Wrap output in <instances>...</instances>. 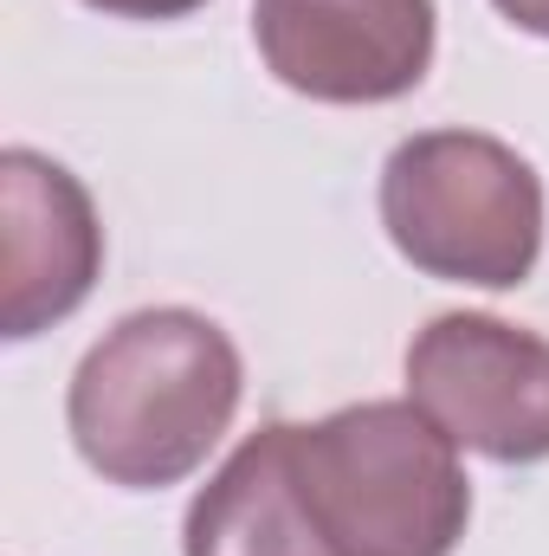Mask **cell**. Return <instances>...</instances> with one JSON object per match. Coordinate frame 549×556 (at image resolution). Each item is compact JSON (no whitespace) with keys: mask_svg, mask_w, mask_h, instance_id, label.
Masks as SVG:
<instances>
[{"mask_svg":"<svg viewBox=\"0 0 549 556\" xmlns=\"http://www.w3.org/2000/svg\"><path fill=\"white\" fill-rule=\"evenodd\" d=\"M246 363L233 337L181 304L130 311L111 324L65 395L72 440L104 485L162 492L207 466L220 433L240 415Z\"/></svg>","mask_w":549,"mask_h":556,"instance_id":"6da1fadb","label":"cell"},{"mask_svg":"<svg viewBox=\"0 0 549 556\" xmlns=\"http://www.w3.org/2000/svg\"><path fill=\"white\" fill-rule=\"evenodd\" d=\"M511 26H524V33H537V39H549V0H491Z\"/></svg>","mask_w":549,"mask_h":556,"instance_id":"9c48e42d","label":"cell"},{"mask_svg":"<svg viewBox=\"0 0 549 556\" xmlns=\"http://www.w3.org/2000/svg\"><path fill=\"white\" fill-rule=\"evenodd\" d=\"M278 85L317 104H395L433 65V0H253Z\"/></svg>","mask_w":549,"mask_h":556,"instance_id":"5b68a950","label":"cell"},{"mask_svg":"<svg viewBox=\"0 0 549 556\" xmlns=\"http://www.w3.org/2000/svg\"><path fill=\"white\" fill-rule=\"evenodd\" d=\"M382 227L413 273L511 291L544 253V181L511 142L426 130L382 168Z\"/></svg>","mask_w":549,"mask_h":556,"instance_id":"3957f363","label":"cell"},{"mask_svg":"<svg viewBox=\"0 0 549 556\" xmlns=\"http://www.w3.org/2000/svg\"><path fill=\"white\" fill-rule=\"evenodd\" d=\"M408 402L498 466L549 459V337L491 311H446L408 343Z\"/></svg>","mask_w":549,"mask_h":556,"instance_id":"277c9868","label":"cell"},{"mask_svg":"<svg viewBox=\"0 0 549 556\" xmlns=\"http://www.w3.org/2000/svg\"><path fill=\"white\" fill-rule=\"evenodd\" d=\"M85 7H98L111 20H181V13H194L207 0H85Z\"/></svg>","mask_w":549,"mask_h":556,"instance_id":"ba28073f","label":"cell"},{"mask_svg":"<svg viewBox=\"0 0 549 556\" xmlns=\"http://www.w3.org/2000/svg\"><path fill=\"white\" fill-rule=\"evenodd\" d=\"M181 556H336L304 505L291 420L246 433L233 459L194 492L181 525Z\"/></svg>","mask_w":549,"mask_h":556,"instance_id":"52a82bcc","label":"cell"},{"mask_svg":"<svg viewBox=\"0 0 549 556\" xmlns=\"http://www.w3.org/2000/svg\"><path fill=\"white\" fill-rule=\"evenodd\" d=\"M291 459L336 556H452L465 538L472 479L413 402H356L291 427Z\"/></svg>","mask_w":549,"mask_h":556,"instance_id":"7a4b0ae2","label":"cell"},{"mask_svg":"<svg viewBox=\"0 0 549 556\" xmlns=\"http://www.w3.org/2000/svg\"><path fill=\"white\" fill-rule=\"evenodd\" d=\"M104 273V227L72 168L39 149L0 155V330L13 343L65 324Z\"/></svg>","mask_w":549,"mask_h":556,"instance_id":"8992f818","label":"cell"}]
</instances>
